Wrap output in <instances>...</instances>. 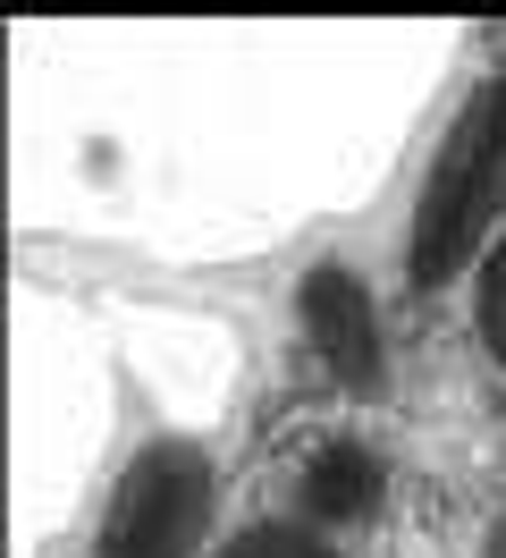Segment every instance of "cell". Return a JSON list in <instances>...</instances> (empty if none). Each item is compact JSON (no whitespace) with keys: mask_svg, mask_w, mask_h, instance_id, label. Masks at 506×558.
<instances>
[{"mask_svg":"<svg viewBox=\"0 0 506 558\" xmlns=\"http://www.w3.org/2000/svg\"><path fill=\"white\" fill-rule=\"evenodd\" d=\"M498 229H506V76H490V85H472V102L456 110V128L422 178L414 245H405L414 288H439L465 263H481L498 245Z\"/></svg>","mask_w":506,"mask_h":558,"instance_id":"1","label":"cell"},{"mask_svg":"<svg viewBox=\"0 0 506 558\" xmlns=\"http://www.w3.org/2000/svg\"><path fill=\"white\" fill-rule=\"evenodd\" d=\"M202 533H211V457L195 440H152L101 508L94 558H195Z\"/></svg>","mask_w":506,"mask_h":558,"instance_id":"2","label":"cell"},{"mask_svg":"<svg viewBox=\"0 0 506 558\" xmlns=\"http://www.w3.org/2000/svg\"><path fill=\"white\" fill-rule=\"evenodd\" d=\"M296 314H304L312 355L330 364L337 381H371V373H380V305L363 296V279H355V271H337V263L304 271Z\"/></svg>","mask_w":506,"mask_h":558,"instance_id":"3","label":"cell"},{"mask_svg":"<svg viewBox=\"0 0 506 558\" xmlns=\"http://www.w3.org/2000/svg\"><path fill=\"white\" fill-rule=\"evenodd\" d=\"M380 490H388V465L363 449V440H321V457L304 465V508L321 524H355L380 508Z\"/></svg>","mask_w":506,"mask_h":558,"instance_id":"4","label":"cell"},{"mask_svg":"<svg viewBox=\"0 0 506 558\" xmlns=\"http://www.w3.org/2000/svg\"><path fill=\"white\" fill-rule=\"evenodd\" d=\"M472 322H481L490 355L506 364V229H498V245L481 254V271H472Z\"/></svg>","mask_w":506,"mask_h":558,"instance_id":"5","label":"cell"},{"mask_svg":"<svg viewBox=\"0 0 506 558\" xmlns=\"http://www.w3.org/2000/svg\"><path fill=\"white\" fill-rule=\"evenodd\" d=\"M220 558H337L330 542H312L304 524H254V533H236Z\"/></svg>","mask_w":506,"mask_h":558,"instance_id":"6","label":"cell"},{"mask_svg":"<svg viewBox=\"0 0 506 558\" xmlns=\"http://www.w3.org/2000/svg\"><path fill=\"white\" fill-rule=\"evenodd\" d=\"M481 558H506V524H498V533H490V550H481Z\"/></svg>","mask_w":506,"mask_h":558,"instance_id":"7","label":"cell"}]
</instances>
